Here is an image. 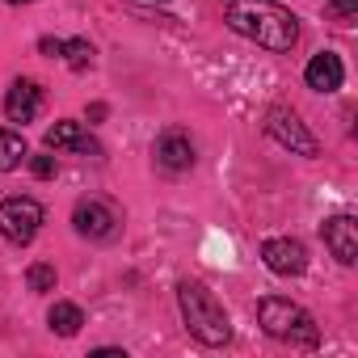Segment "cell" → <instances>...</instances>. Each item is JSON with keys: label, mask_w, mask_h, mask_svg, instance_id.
Segmentation results:
<instances>
[{"label": "cell", "mask_w": 358, "mask_h": 358, "mask_svg": "<svg viewBox=\"0 0 358 358\" xmlns=\"http://www.w3.org/2000/svg\"><path fill=\"white\" fill-rule=\"evenodd\" d=\"M26 156H30V152H26V139H22L17 131H5V127H0V173L17 169Z\"/></svg>", "instance_id": "14"}, {"label": "cell", "mask_w": 358, "mask_h": 358, "mask_svg": "<svg viewBox=\"0 0 358 358\" xmlns=\"http://www.w3.org/2000/svg\"><path fill=\"white\" fill-rule=\"evenodd\" d=\"M262 262L270 266V274L295 278V274L308 270V249H303L299 241H291V236H274V241L262 245Z\"/></svg>", "instance_id": "6"}, {"label": "cell", "mask_w": 358, "mask_h": 358, "mask_svg": "<svg viewBox=\"0 0 358 358\" xmlns=\"http://www.w3.org/2000/svg\"><path fill=\"white\" fill-rule=\"evenodd\" d=\"M266 135H270L274 143L291 148L295 156H316V152H320L316 135H312V131L299 122V114H295V110H287V106H274V110L266 114Z\"/></svg>", "instance_id": "5"}, {"label": "cell", "mask_w": 358, "mask_h": 358, "mask_svg": "<svg viewBox=\"0 0 358 358\" xmlns=\"http://www.w3.org/2000/svg\"><path fill=\"white\" fill-rule=\"evenodd\" d=\"M72 224H76V232L89 236V241H106V236H114L118 215H114L110 203H101V199H85V203H76Z\"/></svg>", "instance_id": "7"}, {"label": "cell", "mask_w": 358, "mask_h": 358, "mask_svg": "<svg viewBox=\"0 0 358 358\" xmlns=\"http://www.w3.org/2000/svg\"><path fill=\"white\" fill-rule=\"evenodd\" d=\"M156 164H160V169H169V173L190 169V164H194V139H190L182 127L160 131V139H156Z\"/></svg>", "instance_id": "8"}, {"label": "cell", "mask_w": 358, "mask_h": 358, "mask_svg": "<svg viewBox=\"0 0 358 358\" xmlns=\"http://www.w3.org/2000/svg\"><path fill=\"white\" fill-rule=\"evenodd\" d=\"M64 59H68V68H72V72H85V68H93V43H85V38H72V43H64Z\"/></svg>", "instance_id": "15"}, {"label": "cell", "mask_w": 358, "mask_h": 358, "mask_svg": "<svg viewBox=\"0 0 358 358\" xmlns=\"http://www.w3.org/2000/svg\"><path fill=\"white\" fill-rule=\"evenodd\" d=\"M9 5H30V0H9Z\"/></svg>", "instance_id": "20"}, {"label": "cell", "mask_w": 358, "mask_h": 358, "mask_svg": "<svg viewBox=\"0 0 358 358\" xmlns=\"http://www.w3.org/2000/svg\"><path fill=\"white\" fill-rule=\"evenodd\" d=\"M224 22L241 38H249L266 51H291L295 38H299V22L282 5H274V0H232Z\"/></svg>", "instance_id": "1"}, {"label": "cell", "mask_w": 358, "mask_h": 358, "mask_svg": "<svg viewBox=\"0 0 358 358\" xmlns=\"http://www.w3.org/2000/svg\"><path fill=\"white\" fill-rule=\"evenodd\" d=\"M55 156H30V173L34 177H43V182H47V177H55Z\"/></svg>", "instance_id": "18"}, {"label": "cell", "mask_w": 358, "mask_h": 358, "mask_svg": "<svg viewBox=\"0 0 358 358\" xmlns=\"http://www.w3.org/2000/svg\"><path fill=\"white\" fill-rule=\"evenodd\" d=\"M320 232H324L329 253H333L341 266H354V262H358V224H354L350 215H333Z\"/></svg>", "instance_id": "9"}, {"label": "cell", "mask_w": 358, "mask_h": 358, "mask_svg": "<svg viewBox=\"0 0 358 358\" xmlns=\"http://www.w3.org/2000/svg\"><path fill=\"white\" fill-rule=\"evenodd\" d=\"M43 220H47L43 203H34V199H26V194L0 203V232H5L13 245H30V241L38 236Z\"/></svg>", "instance_id": "4"}, {"label": "cell", "mask_w": 358, "mask_h": 358, "mask_svg": "<svg viewBox=\"0 0 358 358\" xmlns=\"http://www.w3.org/2000/svg\"><path fill=\"white\" fill-rule=\"evenodd\" d=\"M257 320H262V329H266L274 341H291V345H303V350H312V345L320 341L312 316H308L299 303H291V299H278V295L262 299V303H257Z\"/></svg>", "instance_id": "3"}, {"label": "cell", "mask_w": 358, "mask_h": 358, "mask_svg": "<svg viewBox=\"0 0 358 358\" xmlns=\"http://www.w3.org/2000/svg\"><path fill=\"white\" fill-rule=\"evenodd\" d=\"M47 324H51V333H59V337H76L80 324H85V312H80L76 303H55V308L47 312Z\"/></svg>", "instance_id": "13"}, {"label": "cell", "mask_w": 358, "mask_h": 358, "mask_svg": "<svg viewBox=\"0 0 358 358\" xmlns=\"http://www.w3.org/2000/svg\"><path fill=\"white\" fill-rule=\"evenodd\" d=\"M177 303H182V316H186V329L203 341V345H224L232 337V324H228V312L224 303L194 278L177 282Z\"/></svg>", "instance_id": "2"}, {"label": "cell", "mask_w": 358, "mask_h": 358, "mask_svg": "<svg viewBox=\"0 0 358 358\" xmlns=\"http://www.w3.org/2000/svg\"><path fill=\"white\" fill-rule=\"evenodd\" d=\"M47 148H51V152L68 148V152H93V156H97V143L80 131V122H55V127L47 131Z\"/></svg>", "instance_id": "12"}, {"label": "cell", "mask_w": 358, "mask_h": 358, "mask_svg": "<svg viewBox=\"0 0 358 358\" xmlns=\"http://www.w3.org/2000/svg\"><path fill=\"white\" fill-rule=\"evenodd\" d=\"M329 22L354 26V22H358V0H329Z\"/></svg>", "instance_id": "17"}, {"label": "cell", "mask_w": 358, "mask_h": 358, "mask_svg": "<svg viewBox=\"0 0 358 358\" xmlns=\"http://www.w3.org/2000/svg\"><path fill=\"white\" fill-rule=\"evenodd\" d=\"M38 47H43V55H64V43L59 38H43Z\"/></svg>", "instance_id": "19"}, {"label": "cell", "mask_w": 358, "mask_h": 358, "mask_svg": "<svg viewBox=\"0 0 358 358\" xmlns=\"http://www.w3.org/2000/svg\"><path fill=\"white\" fill-rule=\"evenodd\" d=\"M303 80H308V89H316V93H337V89H341V80H345L341 55H333V51L312 55V64L303 68Z\"/></svg>", "instance_id": "10"}, {"label": "cell", "mask_w": 358, "mask_h": 358, "mask_svg": "<svg viewBox=\"0 0 358 358\" xmlns=\"http://www.w3.org/2000/svg\"><path fill=\"white\" fill-rule=\"evenodd\" d=\"M26 282H30V291H55V266L34 262V266H30V274H26Z\"/></svg>", "instance_id": "16"}, {"label": "cell", "mask_w": 358, "mask_h": 358, "mask_svg": "<svg viewBox=\"0 0 358 358\" xmlns=\"http://www.w3.org/2000/svg\"><path fill=\"white\" fill-rule=\"evenodd\" d=\"M38 110H43V89H38L34 80H13V89H9V97H5V114H9L13 122H34Z\"/></svg>", "instance_id": "11"}]
</instances>
